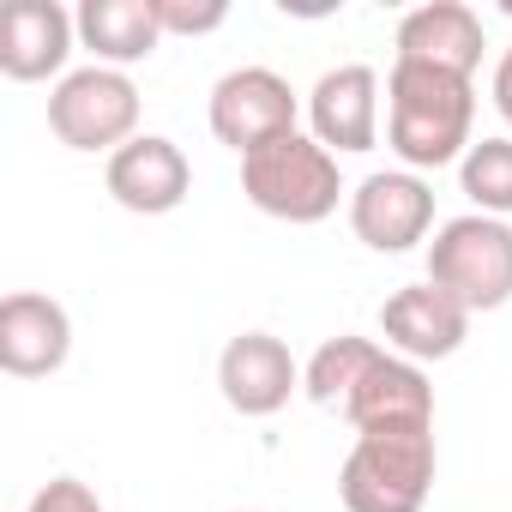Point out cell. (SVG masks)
Here are the masks:
<instances>
[{"label":"cell","instance_id":"obj_1","mask_svg":"<svg viewBox=\"0 0 512 512\" xmlns=\"http://www.w3.org/2000/svg\"><path fill=\"white\" fill-rule=\"evenodd\" d=\"M476 127V85L440 67L392 61L386 73V145L404 169H446L464 163Z\"/></svg>","mask_w":512,"mask_h":512},{"label":"cell","instance_id":"obj_2","mask_svg":"<svg viewBox=\"0 0 512 512\" xmlns=\"http://www.w3.org/2000/svg\"><path fill=\"white\" fill-rule=\"evenodd\" d=\"M241 193L253 211L278 223H326L344 199V175L314 133H284L253 157H241Z\"/></svg>","mask_w":512,"mask_h":512},{"label":"cell","instance_id":"obj_3","mask_svg":"<svg viewBox=\"0 0 512 512\" xmlns=\"http://www.w3.org/2000/svg\"><path fill=\"white\" fill-rule=\"evenodd\" d=\"M434 464V428L356 434L338 470V500L344 512H422L434 494Z\"/></svg>","mask_w":512,"mask_h":512},{"label":"cell","instance_id":"obj_4","mask_svg":"<svg viewBox=\"0 0 512 512\" xmlns=\"http://www.w3.org/2000/svg\"><path fill=\"white\" fill-rule=\"evenodd\" d=\"M428 284H440L470 314H494L512 302V223L506 217H446L428 241Z\"/></svg>","mask_w":512,"mask_h":512},{"label":"cell","instance_id":"obj_5","mask_svg":"<svg viewBox=\"0 0 512 512\" xmlns=\"http://www.w3.org/2000/svg\"><path fill=\"white\" fill-rule=\"evenodd\" d=\"M49 133L67 151H121L139 139V85L121 67H73L49 91Z\"/></svg>","mask_w":512,"mask_h":512},{"label":"cell","instance_id":"obj_6","mask_svg":"<svg viewBox=\"0 0 512 512\" xmlns=\"http://www.w3.org/2000/svg\"><path fill=\"white\" fill-rule=\"evenodd\" d=\"M205 121H211V139L229 145L235 157H253L260 145L284 139V133H302V97L290 91L284 73L272 67H235L211 85V103H205Z\"/></svg>","mask_w":512,"mask_h":512},{"label":"cell","instance_id":"obj_7","mask_svg":"<svg viewBox=\"0 0 512 512\" xmlns=\"http://www.w3.org/2000/svg\"><path fill=\"white\" fill-rule=\"evenodd\" d=\"M350 229L374 253H410L434 229V187L416 169H374L350 193Z\"/></svg>","mask_w":512,"mask_h":512},{"label":"cell","instance_id":"obj_8","mask_svg":"<svg viewBox=\"0 0 512 512\" xmlns=\"http://www.w3.org/2000/svg\"><path fill=\"white\" fill-rule=\"evenodd\" d=\"M308 133L332 157H362L380 145V73L362 61H344L314 79L308 91Z\"/></svg>","mask_w":512,"mask_h":512},{"label":"cell","instance_id":"obj_9","mask_svg":"<svg viewBox=\"0 0 512 512\" xmlns=\"http://www.w3.org/2000/svg\"><path fill=\"white\" fill-rule=\"evenodd\" d=\"M470 308L464 302H452L440 284H404V290H392L386 296V308H380V338H386V350L392 356H404V362H446V356H458L464 350V338H470Z\"/></svg>","mask_w":512,"mask_h":512},{"label":"cell","instance_id":"obj_10","mask_svg":"<svg viewBox=\"0 0 512 512\" xmlns=\"http://www.w3.org/2000/svg\"><path fill=\"white\" fill-rule=\"evenodd\" d=\"M217 392L235 416H278L290 404V392H302V368L284 338L241 332L217 356Z\"/></svg>","mask_w":512,"mask_h":512},{"label":"cell","instance_id":"obj_11","mask_svg":"<svg viewBox=\"0 0 512 512\" xmlns=\"http://www.w3.org/2000/svg\"><path fill=\"white\" fill-rule=\"evenodd\" d=\"M79 25L61 0H13L0 13V73L19 85H43V79H67Z\"/></svg>","mask_w":512,"mask_h":512},{"label":"cell","instance_id":"obj_12","mask_svg":"<svg viewBox=\"0 0 512 512\" xmlns=\"http://www.w3.org/2000/svg\"><path fill=\"white\" fill-rule=\"evenodd\" d=\"M109 199L133 217H169L187 193H193V163L175 139L163 133H139L133 145H121L103 169Z\"/></svg>","mask_w":512,"mask_h":512},{"label":"cell","instance_id":"obj_13","mask_svg":"<svg viewBox=\"0 0 512 512\" xmlns=\"http://www.w3.org/2000/svg\"><path fill=\"white\" fill-rule=\"evenodd\" d=\"M73 356V320L55 296L13 290L0 302V368L13 380H49Z\"/></svg>","mask_w":512,"mask_h":512},{"label":"cell","instance_id":"obj_14","mask_svg":"<svg viewBox=\"0 0 512 512\" xmlns=\"http://www.w3.org/2000/svg\"><path fill=\"white\" fill-rule=\"evenodd\" d=\"M482 49H488L482 19L464 0H428V7H410L398 19V61H410V67H440V73L476 79Z\"/></svg>","mask_w":512,"mask_h":512},{"label":"cell","instance_id":"obj_15","mask_svg":"<svg viewBox=\"0 0 512 512\" xmlns=\"http://www.w3.org/2000/svg\"><path fill=\"white\" fill-rule=\"evenodd\" d=\"M356 434H380V428H434V386L422 374V362H404L392 350L374 356V368L362 374V386L344 404Z\"/></svg>","mask_w":512,"mask_h":512},{"label":"cell","instance_id":"obj_16","mask_svg":"<svg viewBox=\"0 0 512 512\" xmlns=\"http://www.w3.org/2000/svg\"><path fill=\"white\" fill-rule=\"evenodd\" d=\"M73 25H79V43L97 55V67H121V73L151 61L163 43L157 0H85Z\"/></svg>","mask_w":512,"mask_h":512},{"label":"cell","instance_id":"obj_17","mask_svg":"<svg viewBox=\"0 0 512 512\" xmlns=\"http://www.w3.org/2000/svg\"><path fill=\"white\" fill-rule=\"evenodd\" d=\"M374 356H380L374 338L338 332V338H326V344L308 356V368H302V392H308L314 404H326V410H344L350 392L362 386V374L374 368Z\"/></svg>","mask_w":512,"mask_h":512},{"label":"cell","instance_id":"obj_18","mask_svg":"<svg viewBox=\"0 0 512 512\" xmlns=\"http://www.w3.org/2000/svg\"><path fill=\"white\" fill-rule=\"evenodd\" d=\"M458 187L470 199V211L482 217H512V133H488L464 151L458 163Z\"/></svg>","mask_w":512,"mask_h":512},{"label":"cell","instance_id":"obj_19","mask_svg":"<svg viewBox=\"0 0 512 512\" xmlns=\"http://www.w3.org/2000/svg\"><path fill=\"white\" fill-rule=\"evenodd\" d=\"M157 19L163 37H211L229 25V7L223 0H157Z\"/></svg>","mask_w":512,"mask_h":512},{"label":"cell","instance_id":"obj_20","mask_svg":"<svg viewBox=\"0 0 512 512\" xmlns=\"http://www.w3.org/2000/svg\"><path fill=\"white\" fill-rule=\"evenodd\" d=\"M25 512H103V500H97V488L79 482V476H49V482L31 494Z\"/></svg>","mask_w":512,"mask_h":512},{"label":"cell","instance_id":"obj_21","mask_svg":"<svg viewBox=\"0 0 512 512\" xmlns=\"http://www.w3.org/2000/svg\"><path fill=\"white\" fill-rule=\"evenodd\" d=\"M488 97H494V109H500V121L512 127V49L494 61V79H488Z\"/></svg>","mask_w":512,"mask_h":512},{"label":"cell","instance_id":"obj_22","mask_svg":"<svg viewBox=\"0 0 512 512\" xmlns=\"http://www.w3.org/2000/svg\"><path fill=\"white\" fill-rule=\"evenodd\" d=\"M241 512H253V506H241Z\"/></svg>","mask_w":512,"mask_h":512}]
</instances>
